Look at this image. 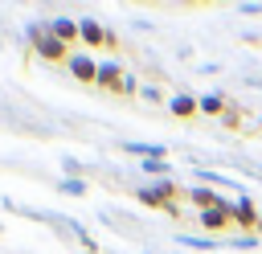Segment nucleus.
Here are the masks:
<instances>
[{
  "label": "nucleus",
  "mask_w": 262,
  "mask_h": 254,
  "mask_svg": "<svg viewBox=\"0 0 262 254\" xmlns=\"http://www.w3.org/2000/svg\"><path fill=\"white\" fill-rule=\"evenodd\" d=\"M196 221H201V225H205L213 238H217V234H225V229L233 225V201H229V197H221V205L201 209V213H196Z\"/></svg>",
  "instance_id": "f257e3e1"
},
{
  "label": "nucleus",
  "mask_w": 262,
  "mask_h": 254,
  "mask_svg": "<svg viewBox=\"0 0 262 254\" xmlns=\"http://www.w3.org/2000/svg\"><path fill=\"white\" fill-rule=\"evenodd\" d=\"M258 217H262V209L254 205V197H237V201H233V225H237L242 234H254V229H258Z\"/></svg>",
  "instance_id": "f03ea898"
},
{
  "label": "nucleus",
  "mask_w": 262,
  "mask_h": 254,
  "mask_svg": "<svg viewBox=\"0 0 262 254\" xmlns=\"http://www.w3.org/2000/svg\"><path fill=\"white\" fill-rule=\"evenodd\" d=\"M78 29H82V41L86 45H115V33H106L98 20H82Z\"/></svg>",
  "instance_id": "7ed1b4c3"
},
{
  "label": "nucleus",
  "mask_w": 262,
  "mask_h": 254,
  "mask_svg": "<svg viewBox=\"0 0 262 254\" xmlns=\"http://www.w3.org/2000/svg\"><path fill=\"white\" fill-rule=\"evenodd\" d=\"M168 111H172L176 119H192V115H201V102H196L192 94H172V98H168Z\"/></svg>",
  "instance_id": "20e7f679"
},
{
  "label": "nucleus",
  "mask_w": 262,
  "mask_h": 254,
  "mask_svg": "<svg viewBox=\"0 0 262 254\" xmlns=\"http://www.w3.org/2000/svg\"><path fill=\"white\" fill-rule=\"evenodd\" d=\"M184 197L196 205V213H201V209H213V205H221V193H213V188H205V184H196V188H184Z\"/></svg>",
  "instance_id": "39448f33"
},
{
  "label": "nucleus",
  "mask_w": 262,
  "mask_h": 254,
  "mask_svg": "<svg viewBox=\"0 0 262 254\" xmlns=\"http://www.w3.org/2000/svg\"><path fill=\"white\" fill-rule=\"evenodd\" d=\"M70 70H74L82 82H98V61H94V57H86V53L70 57Z\"/></svg>",
  "instance_id": "423d86ee"
},
{
  "label": "nucleus",
  "mask_w": 262,
  "mask_h": 254,
  "mask_svg": "<svg viewBox=\"0 0 262 254\" xmlns=\"http://www.w3.org/2000/svg\"><path fill=\"white\" fill-rule=\"evenodd\" d=\"M123 78H127V74L119 70V61H102V66H98V86L119 90V86H123Z\"/></svg>",
  "instance_id": "0eeeda50"
},
{
  "label": "nucleus",
  "mask_w": 262,
  "mask_h": 254,
  "mask_svg": "<svg viewBox=\"0 0 262 254\" xmlns=\"http://www.w3.org/2000/svg\"><path fill=\"white\" fill-rule=\"evenodd\" d=\"M196 102H201V115H213V119H221V115H225V107H229V98H225V94H217V90L201 94Z\"/></svg>",
  "instance_id": "6e6552de"
},
{
  "label": "nucleus",
  "mask_w": 262,
  "mask_h": 254,
  "mask_svg": "<svg viewBox=\"0 0 262 254\" xmlns=\"http://www.w3.org/2000/svg\"><path fill=\"white\" fill-rule=\"evenodd\" d=\"M196 180H201V184H225V188H237L242 197H250L242 180H233V176H221V172H209V168H196Z\"/></svg>",
  "instance_id": "1a4fd4ad"
},
{
  "label": "nucleus",
  "mask_w": 262,
  "mask_h": 254,
  "mask_svg": "<svg viewBox=\"0 0 262 254\" xmlns=\"http://www.w3.org/2000/svg\"><path fill=\"white\" fill-rule=\"evenodd\" d=\"M242 119H246V115H242V107H237V102H229V107H225V115H221V123H225L229 131H237V127H242Z\"/></svg>",
  "instance_id": "9d476101"
},
{
  "label": "nucleus",
  "mask_w": 262,
  "mask_h": 254,
  "mask_svg": "<svg viewBox=\"0 0 262 254\" xmlns=\"http://www.w3.org/2000/svg\"><path fill=\"white\" fill-rule=\"evenodd\" d=\"M184 246H192V250H217V238L213 234H205V238H180Z\"/></svg>",
  "instance_id": "9b49d317"
},
{
  "label": "nucleus",
  "mask_w": 262,
  "mask_h": 254,
  "mask_svg": "<svg viewBox=\"0 0 262 254\" xmlns=\"http://www.w3.org/2000/svg\"><path fill=\"white\" fill-rule=\"evenodd\" d=\"M258 234H242V238H233V250H258Z\"/></svg>",
  "instance_id": "f8f14e48"
},
{
  "label": "nucleus",
  "mask_w": 262,
  "mask_h": 254,
  "mask_svg": "<svg viewBox=\"0 0 262 254\" xmlns=\"http://www.w3.org/2000/svg\"><path fill=\"white\" fill-rule=\"evenodd\" d=\"M237 12L242 16H262V4L258 0H246V4H237Z\"/></svg>",
  "instance_id": "ddd939ff"
},
{
  "label": "nucleus",
  "mask_w": 262,
  "mask_h": 254,
  "mask_svg": "<svg viewBox=\"0 0 262 254\" xmlns=\"http://www.w3.org/2000/svg\"><path fill=\"white\" fill-rule=\"evenodd\" d=\"M254 234H258V238H262V217H258V229H254Z\"/></svg>",
  "instance_id": "4468645a"
}]
</instances>
